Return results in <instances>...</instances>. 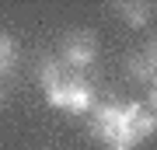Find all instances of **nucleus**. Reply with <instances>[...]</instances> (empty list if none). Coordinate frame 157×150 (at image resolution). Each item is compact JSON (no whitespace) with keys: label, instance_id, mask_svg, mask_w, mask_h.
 Wrapping results in <instances>:
<instances>
[{"label":"nucleus","instance_id":"f257e3e1","mask_svg":"<svg viewBox=\"0 0 157 150\" xmlns=\"http://www.w3.org/2000/svg\"><path fill=\"white\" fill-rule=\"evenodd\" d=\"M45 101H49L52 108L70 112V115H87V112H94V105H98L94 87H91L87 80H80V77L63 80L59 87H49L45 91Z\"/></svg>","mask_w":157,"mask_h":150},{"label":"nucleus","instance_id":"f03ea898","mask_svg":"<svg viewBox=\"0 0 157 150\" xmlns=\"http://www.w3.org/2000/svg\"><path fill=\"white\" fill-rule=\"evenodd\" d=\"M63 67L73 70V73H84L98 63V39L91 32H70L63 39Z\"/></svg>","mask_w":157,"mask_h":150},{"label":"nucleus","instance_id":"7ed1b4c3","mask_svg":"<svg viewBox=\"0 0 157 150\" xmlns=\"http://www.w3.org/2000/svg\"><path fill=\"white\" fill-rule=\"evenodd\" d=\"M112 11H115L119 21L129 25V28H147V25L154 21L157 7L154 4H133V0H122V4H112Z\"/></svg>","mask_w":157,"mask_h":150},{"label":"nucleus","instance_id":"20e7f679","mask_svg":"<svg viewBox=\"0 0 157 150\" xmlns=\"http://www.w3.org/2000/svg\"><path fill=\"white\" fill-rule=\"evenodd\" d=\"M35 73H39V84H42L45 91H49V87H59V84L67 80V67H63L59 56H45Z\"/></svg>","mask_w":157,"mask_h":150},{"label":"nucleus","instance_id":"39448f33","mask_svg":"<svg viewBox=\"0 0 157 150\" xmlns=\"http://www.w3.org/2000/svg\"><path fill=\"white\" fill-rule=\"evenodd\" d=\"M126 70H129V77L140 80V84H150V87L157 84V70L150 67V60H147L143 52H133V56H129V60H126Z\"/></svg>","mask_w":157,"mask_h":150},{"label":"nucleus","instance_id":"423d86ee","mask_svg":"<svg viewBox=\"0 0 157 150\" xmlns=\"http://www.w3.org/2000/svg\"><path fill=\"white\" fill-rule=\"evenodd\" d=\"M17 67V42L11 35H0V77H11Z\"/></svg>","mask_w":157,"mask_h":150},{"label":"nucleus","instance_id":"0eeeda50","mask_svg":"<svg viewBox=\"0 0 157 150\" xmlns=\"http://www.w3.org/2000/svg\"><path fill=\"white\" fill-rule=\"evenodd\" d=\"M136 143H140V140H136V133L129 126H119V129H112V133L105 136V147L108 150H133Z\"/></svg>","mask_w":157,"mask_h":150},{"label":"nucleus","instance_id":"6e6552de","mask_svg":"<svg viewBox=\"0 0 157 150\" xmlns=\"http://www.w3.org/2000/svg\"><path fill=\"white\" fill-rule=\"evenodd\" d=\"M129 129H133V133H136V140H147V136H154L157 133V115H154V112H140V115H136L133 119V126H129Z\"/></svg>","mask_w":157,"mask_h":150},{"label":"nucleus","instance_id":"1a4fd4ad","mask_svg":"<svg viewBox=\"0 0 157 150\" xmlns=\"http://www.w3.org/2000/svg\"><path fill=\"white\" fill-rule=\"evenodd\" d=\"M147 112H154V115H157V84H154V87L150 91H147V105H143Z\"/></svg>","mask_w":157,"mask_h":150},{"label":"nucleus","instance_id":"9d476101","mask_svg":"<svg viewBox=\"0 0 157 150\" xmlns=\"http://www.w3.org/2000/svg\"><path fill=\"white\" fill-rule=\"evenodd\" d=\"M143 56H147V60H150V67L157 70V39H154L150 45H147V52H143Z\"/></svg>","mask_w":157,"mask_h":150},{"label":"nucleus","instance_id":"9b49d317","mask_svg":"<svg viewBox=\"0 0 157 150\" xmlns=\"http://www.w3.org/2000/svg\"><path fill=\"white\" fill-rule=\"evenodd\" d=\"M4 98H7V94H4V84H0V105H4Z\"/></svg>","mask_w":157,"mask_h":150},{"label":"nucleus","instance_id":"f8f14e48","mask_svg":"<svg viewBox=\"0 0 157 150\" xmlns=\"http://www.w3.org/2000/svg\"><path fill=\"white\" fill-rule=\"evenodd\" d=\"M42 150H49V147H42Z\"/></svg>","mask_w":157,"mask_h":150}]
</instances>
